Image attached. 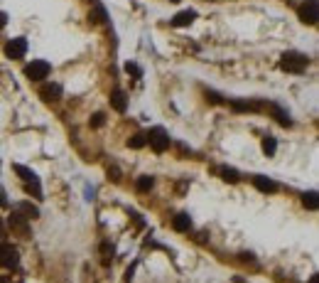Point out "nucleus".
Here are the masks:
<instances>
[{"instance_id":"f257e3e1","label":"nucleus","mask_w":319,"mask_h":283,"mask_svg":"<svg viewBox=\"0 0 319 283\" xmlns=\"http://www.w3.org/2000/svg\"><path fill=\"white\" fill-rule=\"evenodd\" d=\"M145 138H147V143H150V148L155 150V153H165L167 148H170V133L162 128V126H155L150 133H145Z\"/></svg>"},{"instance_id":"f03ea898","label":"nucleus","mask_w":319,"mask_h":283,"mask_svg":"<svg viewBox=\"0 0 319 283\" xmlns=\"http://www.w3.org/2000/svg\"><path fill=\"white\" fill-rule=\"evenodd\" d=\"M280 64H282V69L285 71H295V74H300V71L307 69L310 59H307L305 55H300V52H285Z\"/></svg>"},{"instance_id":"7ed1b4c3","label":"nucleus","mask_w":319,"mask_h":283,"mask_svg":"<svg viewBox=\"0 0 319 283\" xmlns=\"http://www.w3.org/2000/svg\"><path fill=\"white\" fill-rule=\"evenodd\" d=\"M49 62H45V59H32L27 67H25V76L27 79H32V81H42V79H47L49 76Z\"/></svg>"},{"instance_id":"20e7f679","label":"nucleus","mask_w":319,"mask_h":283,"mask_svg":"<svg viewBox=\"0 0 319 283\" xmlns=\"http://www.w3.org/2000/svg\"><path fill=\"white\" fill-rule=\"evenodd\" d=\"M7 224H10V229L15 231V234H20L22 239H27L30 236V222H27V217L20 212H12L7 217Z\"/></svg>"},{"instance_id":"39448f33","label":"nucleus","mask_w":319,"mask_h":283,"mask_svg":"<svg viewBox=\"0 0 319 283\" xmlns=\"http://www.w3.org/2000/svg\"><path fill=\"white\" fill-rule=\"evenodd\" d=\"M20 261V254L12 244H0V269H12L17 266Z\"/></svg>"},{"instance_id":"423d86ee","label":"nucleus","mask_w":319,"mask_h":283,"mask_svg":"<svg viewBox=\"0 0 319 283\" xmlns=\"http://www.w3.org/2000/svg\"><path fill=\"white\" fill-rule=\"evenodd\" d=\"M25 52H27V40H22V37H15L5 45V57L7 59H22Z\"/></svg>"},{"instance_id":"0eeeda50","label":"nucleus","mask_w":319,"mask_h":283,"mask_svg":"<svg viewBox=\"0 0 319 283\" xmlns=\"http://www.w3.org/2000/svg\"><path fill=\"white\" fill-rule=\"evenodd\" d=\"M317 7H319L317 0H307V2H302V5H300V10H297L300 20H302L305 25H317Z\"/></svg>"},{"instance_id":"6e6552de","label":"nucleus","mask_w":319,"mask_h":283,"mask_svg":"<svg viewBox=\"0 0 319 283\" xmlns=\"http://www.w3.org/2000/svg\"><path fill=\"white\" fill-rule=\"evenodd\" d=\"M40 96H42L45 101H57V99L62 96V86H59V84H45V86L40 89Z\"/></svg>"},{"instance_id":"1a4fd4ad","label":"nucleus","mask_w":319,"mask_h":283,"mask_svg":"<svg viewBox=\"0 0 319 283\" xmlns=\"http://www.w3.org/2000/svg\"><path fill=\"white\" fill-rule=\"evenodd\" d=\"M194 20H196V12H194V10H182V12H177V15L172 17V25H175V27H187Z\"/></svg>"},{"instance_id":"9d476101","label":"nucleus","mask_w":319,"mask_h":283,"mask_svg":"<svg viewBox=\"0 0 319 283\" xmlns=\"http://www.w3.org/2000/svg\"><path fill=\"white\" fill-rule=\"evenodd\" d=\"M268 111H270V113L277 118V123H280V126H285V128H290V126H292V121H290L287 111H282L277 104H268Z\"/></svg>"},{"instance_id":"9b49d317","label":"nucleus","mask_w":319,"mask_h":283,"mask_svg":"<svg viewBox=\"0 0 319 283\" xmlns=\"http://www.w3.org/2000/svg\"><path fill=\"white\" fill-rule=\"evenodd\" d=\"M111 106L118 111V113H123L128 109V99H126V91H121V89H116L113 94H111Z\"/></svg>"},{"instance_id":"f8f14e48","label":"nucleus","mask_w":319,"mask_h":283,"mask_svg":"<svg viewBox=\"0 0 319 283\" xmlns=\"http://www.w3.org/2000/svg\"><path fill=\"white\" fill-rule=\"evenodd\" d=\"M253 185L260 190V192H275V190H277V185H275L270 177H263V175H255Z\"/></svg>"},{"instance_id":"ddd939ff","label":"nucleus","mask_w":319,"mask_h":283,"mask_svg":"<svg viewBox=\"0 0 319 283\" xmlns=\"http://www.w3.org/2000/svg\"><path fill=\"white\" fill-rule=\"evenodd\" d=\"M172 226H175V231H189L191 229V219H189V214H177L175 219H172Z\"/></svg>"},{"instance_id":"4468645a","label":"nucleus","mask_w":319,"mask_h":283,"mask_svg":"<svg viewBox=\"0 0 319 283\" xmlns=\"http://www.w3.org/2000/svg\"><path fill=\"white\" fill-rule=\"evenodd\" d=\"M219 175H221V180H226V182H238L241 180V175H238V170H233V168H219Z\"/></svg>"},{"instance_id":"2eb2a0df","label":"nucleus","mask_w":319,"mask_h":283,"mask_svg":"<svg viewBox=\"0 0 319 283\" xmlns=\"http://www.w3.org/2000/svg\"><path fill=\"white\" fill-rule=\"evenodd\" d=\"M17 212L25 214L27 219H37V217H40V210H37V207H32L30 202H20V205H17Z\"/></svg>"},{"instance_id":"dca6fc26","label":"nucleus","mask_w":319,"mask_h":283,"mask_svg":"<svg viewBox=\"0 0 319 283\" xmlns=\"http://www.w3.org/2000/svg\"><path fill=\"white\" fill-rule=\"evenodd\" d=\"M152 185H155V177H152V175H142V177H137V182H135L137 192H147V190H152Z\"/></svg>"},{"instance_id":"f3484780","label":"nucleus","mask_w":319,"mask_h":283,"mask_svg":"<svg viewBox=\"0 0 319 283\" xmlns=\"http://www.w3.org/2000/svg\"><path fill=\"white\" fill-rule=\"evenodd\" d=\"M145 145H147L145 133H135L133 138H128V148H133V150H140V148H145Z\"/></svg>"},{"instance_id":"a211bd4d","label":"nucleus","mask_w":319,"mask_h":283,"mask_svg":"<svg viewBox=\"0 0 319 283\" xmlns=\"http://www.w3.org/2000/svg\"><path fill=\"white\" fill-rule=\"evenodd\" d=\"M302 205H305V207H307V210H317V192H315V190H310V192H305V195H302Z\"/></svg>"},{"instance_id":"6ab92c4d","label":"nucleus","mask_w":319,"mask_h":283,"mask_svg":"<svg viewBox=\"0 0 319 283\" xmlns=\"http://www.w3.org/2000/svg\"><path fill=\"white\" fill-rule=\"evenodd\" d=\"M263 150H265V155H268V158H273V155H275V150H277V141H275L273 136H265V138H263Z\"/></svg>"},{"instance_id":"aec40b11","label":"nucleus","mask_w":319,"mask_h":283,"mask_svg":"<svg viewBox=\"0 0 319 283\" xmlns=\"http://www.w3.org/2000/svg\"><path fill=\"white\" fill-rule=\"evenodd\" d=\"M12 168H15V172H17V175H20L25 182H32V180H37V175H35L32 170H27L25 165H12Z\"/></svg>"},{"instance_id":"412c9836","label":"nucleus","mask_w":319,"mask_h":283,"mask_svg":"<svg viewBox=\"0 0 319 283\" xmlns=\"http://www.w3.org/2000/svg\"><path fill=\"white\" fill-rule=\"evenodd\" d=\"M89 20H91V22H103V20H106V10H103L101 5H96V7L89 12Z\"/></svg>"},{"instance_id":"4be33fe9","label":"nucleus","mask_w":319,"mask_h":283,"mask_svg":"<svg viewBox=\"0 0 319 283\" xmlns=\"http://www.w3.org/2000/svg\"><path fill=\"white\" fill-rule=\"evenodd\" d=\"M25 190H27V192H32V195H35L37 200L42 197V187H40V180H32V182H25Z\"/></svg>"},{"instance_id":"5701e85b","label":"nucleus","mask_w":319,"mask_h":283,"mask_svg":"<svg viewBox=\"0 0 319 283\" xmlns=\"http://www.w3.org/2000/svg\"><path fill=\"white\" fill-rule=\"evenodd\" d=\"M231 106H233L236 111H255V109H258L255 104H243V101H233Z\"/></svg>"},{"instance_id":"b1692460","label":"nucleus","mask_w":319,"mask_h":283,"mask_svg":"<svg viewBox=\"0 0 319 283\" xmlns=\"http://www.w3.org/2000/svg\"><path fill=\"white\" fill-rule=\"evenodd\" d=\"M126 71H128V74H133V76H142L140 67H137V64H130V62L126 64Z\"/></svg>"},{"instance_id":"393cba45","label":"nucleus","mask_w":319,"mask_h":283,"mask_svg":"<svg viewBox=\"0 0 319 283\" xmlns=\"http://www.w3.org/2000/svg\"><path fill=\"white\" fill-rule=\"evenodd\" d=\"M91 126H93V128H101V126H103V113H93Z\"/></svg>"},{"instance_id":"a878e982","label":"nucleus","mask_w":319,"mask_h":283,"mask_svg":"<svg viewBox=\"0 0 319 283\" xmlns=\"http://www.w3.org/2000/svg\"><path fill=\"white\" fill-rule=\"evenodd\" d=\"M108 177H111L113 182H118V180H121V170H118V168H111V170H108Z\"/></svg>"},{"instance_id":"bb28decb","label":"nucleus","mask_w":319,"mask_h":283,"mask_svg":"<svg viewBox=\"0 0 319 283\" xmlns=\"http://www.w3.org/2000/svg\"><path fill=\"white\" fill-rule=\"evenodd\" d=\"M5 22H7V17H5V12H0V30L5 27Z\"/></svg>"},{"instance_id":"cd10ccee","label":"nucleus","mask_w":319,"mask_h":283,"mask_svg":"<svg viewBox=\"0 0 319 283\" xmlns=\"http://www.w3.org/2000/svg\"><path fill=\"white\" fill-rule=\"evenodd\" d=\"M310 283H319V276H317V274H315V276L310 279Z\"/></svg>"},{"instance_id":"c85d7f7f","label":"nucleus","mask_w":319,"mask_h":283,"mask_svg":"<svg viewBox=\"0 0 319 283\" xmlns=\"http://www.w3.org/2000/svg\"><path fill=\"white\" fill-rule=\"evenodd\" d=\"M170 2H180V0H170Z\"/></svg>"},{"instance_id":"c756f323","label":"nucleus","mask_w":319,"mask_h":283,"mask_svg":"<svg viewBox=\"0 0 319 283\" xmlns=\"http://www.w3.org/2000/svg\"><path fill=\"white\" fill-rule=\"evenodd\" d=\"M0 236H2V231H0Z\"/></svg>"},{"instance_id":"7c9ffc66","label":"nucleus","mask_w":319,"mask_h":283,"mask_svg":"<svg viewBox=\"0 0 319 283\" xmlns=\"http://www.w3.org/2000/svg\"><path fill=\"white\" fill-rule=\"evenodd\" d=\"M0 205H2V202H0Z\"/></svg>"}]
</instances>
